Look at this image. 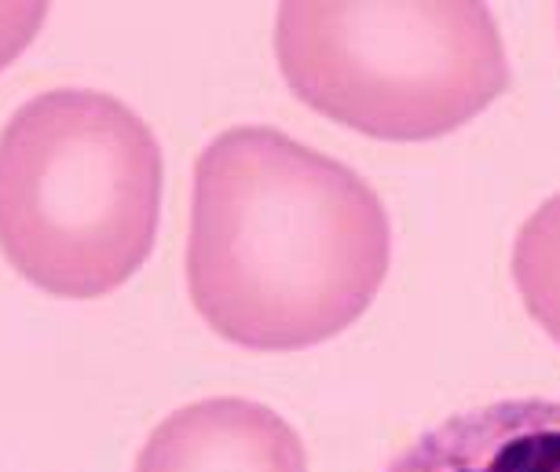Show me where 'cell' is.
Returning a JSON list of instances; mask_svg holds the SVG:
<instances>
[{"mask_svg":"<svg viewBox=\"0 0 560 472\" xmlns=\"http://www.w3.org/2000/svg\"><path fill=\"white\" fill-rule=\"evenodd\" d=\"M393 260L382 198L348 165L268 125L220 132L195 162L187 293L220 338L298 352L345 333Z\"/></svg>","mask_w":560,"mask_h":472,"instance_id":"6da1fadb","label":"cell"},{"mask_svg":"<svg viewBox=\"0 0 560 472\" xmlns=\"http://www.w3.org/2000/svg\"><path fill=\"white\" fill-rule=\"evenodd\" d=\"M513 282L527 315L560 344V194L546 198L516 231Z\"/></svg>","mask_w":560,"mask_h":472,"instance_id":"8992f818","label":"cell"},{"mask_svg":"<svg viewBox=\"0 0 560 472\" xmlns=\"http://www.w3.org/2000/svg\"><path fill=\"white\" fill-rule=\"evenodd\" d=\"M382 472H560V400L524 396L458 411Z\"/></svg>","mask_w":560,"mask_h":472,"instance_id":"5b68a950","label":"cell"},{"mask_svg":"<svg viewBox=\"0 0 560 472\" xmlns=\"http://www.w3.org/2000/svg\"><path fill=\"white\" fill-rule=\"evenodd\" d=\"M162 146L121 99L51 88L0 129V253L56 297L92 300L151 257Z\"/></svg>","mask_w":560,"mask_h":472,"instance_id":"7a4b0ae2","label":"cell"},{"mask_svg":"<svg viewBox=\"0 0 560 472\" xmlns=\"http://www.w3.org/2000/svg\"><path fill=\"white\" fill-rule=\"evenodd\" d=\"M275 59L301 103L393 143L462 129L510 88L488 4H282Z\"/></svg>","mask_w":560,"mask_h":472,"instance_id":"3957f363","label":"cell"},{"mask_svg":"<svg viewBox=\"0 0 560 472\" xmlns=\"http://www.w3.org/2000/svg\"><path fill=\"white\" fill-rule=\"evenodd\" d=\"M48 4H0V70L37 37Z\"/></svg>","mask_w":560,"mask_h":472,"instance_id":"52a82bcc","label":"cell"},{"mask_svg":"<svg viewBox=\"0 0 560 472\" xmlns=\"http://www.w3.org/2000/svg\"><path fill=\"white\" fill-rule=\"evenodd\" d=\"M132 472H308V455L279 411L217 396L168 414L147 436Z\"/></svg>","mask_w":560,"mask_h":472,"instance_id":"277c9868","label":"cell"}]
</instances>
